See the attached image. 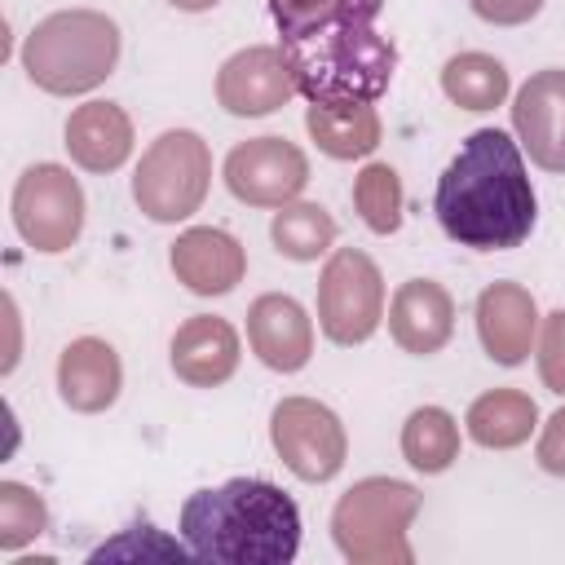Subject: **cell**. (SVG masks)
<instances>
[{"instance_id": "6da1fadb", "label": "cell", "mask_w": 565, "mask_h": 565, "mask_svg": "<svg viewBox=\"0 0 565 565\" xmlns=\"http://www.w3.org/2000/svg\"><path fill=\"white\" fill-rule=\"evenodd\" d=\"M433 212L450 243L472 252L521 247L539 221V199L521 146L503 128H477L446 163Z\"/></svg>"}, {"instance_id": "7a4b0ae2", "label": "cell", "mask_w": 565, "mask_h": 565, "mask_svg": "<svg viewBox=\"0 0 565 565\" xmlns=\"http://www.w3.org/2000/svg\"><path fill=\"white\" fill-rule=\"evenodd\" d=\"M181 539L212 565H287L300 552V508L260 477L194 490L181 503Z\"/></svg>"}, {"instance_id": "3957f363", "label": "cell", "mask_w": 565, "mask_h": 565, "mask_svg": "<svg viewBox=\"0 0 565 565\" xmlns=\"http://www.w3.org/2000/svg\"><path fill=\"white\" fill-rule=\"evenodd\" d=\"M296 93L309 106H375L397 71V49L375 22H349L309 40H282Z\"/></svg>"}, {"instance_id": "277c9868", "label": "cell", "mask_w": 565, "mask_h": 565, "mask_svg": "<svg viewBox=\"0 0 565 565\" xmlns=\"http://www.w3.org/2000/svg\"><path fill=\"white\" fill-rule=\"evenodd\" d=\"M119 62V26L97 9H62L35 22L22 44V66L44 93L71 97L97 88Z\"/></svg>"}, {"instance_id": "5b68a950", "label": "cell", "mask_w": 565, "mask_h": 565, "mask_svg": "<svg viewBox=\"0 0 565 565\" xmlns=\"http://www.w3.org/2000/svg\"><path fill=\"white\" fill-rule=\"evenodd\" d=\"M419 512V490L393 477H366L349 486L331 512V534L353 565H411V521Z\"/></svg>"}, {"instance_id": "8992f818", "label": "cell", "mask_w": 565, "mask_h": 565, "mask_svg": "<svg viewBox=\"0 0 565 565\" xmlns=\"http://www.w3.org/2000/svg\"><path fill=\"white\" fill-rule=\"evenodd\" d=\"M207 185H212V150L190 128H172L154 137L132 172V199L159 225H172L199 212V203L207 199Z\"/></svg>"}, {"instance_id": "52a82bcc", "label": "cell", "mask_w": 565, "mask_h": 565, "mask_svg": "<svg viewBox=\"0 0 565 565\" xmlns=\"http://www.w3.org/2000/svg\"><path fill=\"white\" fill-rule=\"evenodd\" d=\"M384 318L380 265L358 247H335L318 278V327L331 344H362Z\"/></svg>"}, {"instance_id": "ba28073f", "label": "cell", "mask_w": 565, "mask_h": 565, "mask_svg": "<svg viewBox=\"0 0 565 565\" xmlns=\"http://www.w3.org/2000/svg\"><path fill=\"white\" fill-rule=\"evenodd\" d=\"M13 225L35 252H66L84 230V190L62 163H35L13 185Z\"/></svg>"}, {"instance_id": "9c48e42d", "label": "cell", "mask_w": 565, "mask_h": 565, "mask_svg": "<svg viewBox=\"0 0 565 565\" xmlns=\"http://www.w3.org/2000/svg\"><path fill=\"white\" fill-rule=\"evenodd\" d=\"M269 437H274L278 459L300 481H331L349 455L340 415L313 397H282L269 415Z\"/></svg>"}, {"instance_id": "30bf717a", "label": "cell", "mask_w": 565, "mask_h": 565, "mask_svg": "<svg viewBox=\"0 0 565 565\" xmlns=\"http://www.w3.org/2000/svg\"><path fill=\"white\" fill-rule=\"evenodd\" d=\"M225 185L247 207H282L309 181V159L287 137H252L225 154Z\"/></svg>"}, {"instance_id": "8fae6325", "label": "cell", "mask_w": 565, "mask_h": 565, "mask_svg": "<svg viewBox=\"0 0 565 565\" xmlns=\"http://www.w3.org/2000/svg\"><path fill=\"white\" fill-rule=\"evenodd\" d=\"M296 97V79L287 66V53L274 44H252L238 49L234 57H225V66L216 71V102L238 115V119H256V115H274L278 106H287Z\"/></svg>"}, {"instance_id": "7c38bea8", "label": "cell", "mask_w": 565, "mask_h": 565, "mask_svg": "<svg viewBox=\"0 0 565 565\" xmlns=\"http://www.w3.org/2000/svg\"><path fill=\"white\" fill-rule=\"evenodd\" d=\"M512 128L521 137V150L547 168V172H565V71L547 66L534 71L516 102H512Z\"/></svg>"}, {"instance_id": "4fadbf2b", "label": "cell", "mask_w": 565, "mask_h": 565, "mask_svg": "<svg viewBox=\"0 0 565 565\" xmlns=\"http://www.w3.org/2000/svg\"><path fill=\"white\" fill-rule=\"evenodd\" d=\"M477 335L490 362L521 366L539 340V309L521 282H490L477 296Z\"/></svg>"}, {"instance_id": "5bb4252c", "label": "cell", "mask_w": 565, "mask_h": 565, "mask_svg": "<svg viewBox=\"0 0 565 565\" xmlns=\"http://www.w3.org/2000/svg\"><path fill=\"white\" fill-rule=\"evenodd\" d=\"M168 260H172L177 282H185L194 296H225L247 274L243 243L234 234L216 230V225H194V230L177 234Z\"/></svg>"}, {"instance_id": "9a60e30c", "label": "cell", "mask_w": 565, "mask_h": 565, "mask_svg": "<svg viewBox=\"0 0 565 565\" xmlns=\"http://www.w3.org/2000/svg\"><path fill=\"white\" fill-rule=\"evenodd\" d=\"M247 344L269 371L291 375L313 358V322L300 309V300L269 291L247 309Z\"/></svg>"}, {"instance_id": "2e32d148", "label": "cell", "mask_w": 565, "mask_h": 565, "mask_svg": "<svg viewBox=\"0 0 565 565\" xmlns=\"http://www.w3.org/2000/svg\"><path fill=\"white\" fill-rule=\"evenodd\" d=\"M388 331L415 358H428V353L446 349V340L455 335V300H450V291L441 282H433V278L402 282L393 291V300H388Z\"/></svg>"}, {"instance_id": "e0dca14e", "label": "cell", "mask_w": 565, "mask_h": 565, "mask_svg": "<svg viewBox=\"0 0 565 565\" xmlns=\"http://www.w3.org/2000/svg\"><path fill=\"white\" fill-rule=\"evenodd\" d=\"M124 388V366H119V353L97 340V335H79L62 349L57 358V393L71 411L79 415H97L106 406H115Z\"/></svg>"}, {"instance_id": "ac0fdd59", "label": "cell", "mask_w": 565, "mask_h": 565, "mask_svg": "<svg viewBox=\"0 0 565 565\" xmlns=\"http://www.w3.org/2000/svg\"><path fill=\"white\" fill-rule=\"evenodd\" d=\"M238 366V331L216 313H194L172 335V371L194 388H216Z\"/></svg>"}, {"instance_id": "d6986e66", "label": "cell", "mask_w": 565, "mask_h": 565, "mask_svg": "<svg viewBox=\"0 0 565 565\" xmlns=\"http://www.w3.org/2000/svg\"><path fill=\"white\" fill-rule=\"evenodd\" d=\"M66 150L84 172H115L132 154V119L115 102H84L66 119Z\"/></svg>"}, {"instance_id": "ffe728a7", "label": "cell", "mask_w": 565, "mask_h": 565, "mask_svg": "<svg viewBox=\"0 0 565 565\" xmlns=\"http://www.w3.org/2000/svg\"><path fill=\"white\" fill-rule=\"evenodd\" d=\"M463 424H468V437L477 446H486V450H512V446L530 441V433L539 424V406L521 388H490V393H481L468 406Z\"/></svg>"}, {"instance_id": "44dd1931", "label": "cell", "mask_w": 565, "mask_h": 565, "mask_svg": "<svg viewBox=\"0 0 565 565\" xmlns=\"http://www.w3.org/2000/svg\"><path fill=\"white\" fill-rule=\"evenodd\" d=\"M305 128L331 159H362L380 146V115L375 106H309Z\"/></svg>"}, {"instance_id": "7402d4cb", "label": "cell", "mask_w": 565, "mask_h": 565, "mask_svg": "<svg viewBox=\"0 0 565 565\" xmlns=\"http://www.w3.org/2000/svg\"><path fill=\"white\" fill-rule=\"evenodd\" d=\"M384 0H269V18L282 40H309L331 26L375 22Z\"/></svg>"}, {"instance_id": "603a6c76", "label": "cell", "mask_w": 565, "mask_h": 565, "mask_svg": "<svg viewBox=\"0 0 565 565\" xmlns=\"http://www.w3.org/2000/svg\"><path fill=\"white\" fill-rule=\"evenodd\" d=\"M441 93L459 110H494L508 97V66L490 53H455L441 66Z\"/></svg>"}, {"instance_id": "cb8c5ba5", "label": "cell", "mask_w": 565, "mask_h": 565, "mask_svg": "<svg viewBox=\"0 0 565 565\" xmlns=\"http://www.w3.org/2000/svg\"><path fill=\"white\" fill-rule=\"evenodd\" d=\"M402 455L419 472H446L459 459V424L441 406H419L402 424Z\"/></svg>"}, {"instance_id": "d4e9b609", "label": "cell", "mask_w": 565, "mask_h": 565, "mask_svg": "<svg viewBox=\"0 0 565 565\" xmlns=\"http://www.w3.org/2000/svg\"><path fill=\"white\" fill-rule=\"evenodd\" d=\"M269 238L287 260H318L335 243V221L322 203H282L274 212Z\"/></svg>"}, {"instance_id": "484cf974", "label": "cell", "mask_w": 565, "mask_h": 565, "mask_svg": "<svg viewBox=\"0 0 565 565\" xmlns=\"http://www.w3.org/2000/svg\"><path fill=\"white\" fill-rule=\"evenodd\" d=\"M353 207L371 234H393L402 225V177L388 163H366L353 177Z\"/></svg>"}, {"instance_id": "4316f807", "label": "cell", "mask_w": 565, "mask_h": 565, "mask_svg": "<svg viewBox=\"0 0 565 565\" xmlns=\"http://www.w3.org/2000/svg\"><path fill=\"white\" fill-rule=\"evenodd\" d=\"M49 530V508L35 490L18 481H0V547L13 552Z\"/></svg>"}, {"instance_id": "83f0119b", "label": "cell", "mask_w": 565, "mask_h": 565, "mask_svg": "<svg viewBox=\"0 0 565 565\" xmlns=\"http://www.w3.org/2000/svg\"><path fill=\"white\" fill-rule=\"evenodd\" d=\"M190 556V543H177V539H163L154 525H132V530H124L119 539H110V543H102V547H93V565H102V561H185Z\"/></svg>"}, {"instance_id": "f1b7e54d", "label": "cell", "mask_w": 565, "mask_h": 565, "mask_svg": "<svg viewBox=\"0 0 565 565\" xmlns=\"http://www.w3.org/2000/svg\"><path fill=\"white\" fill-rule=\"evenodd\" d=\"M534 353H539V375L543 384L565 397V309L547 313L543 327H539V340H534Z\"/></svg>"}, {"instance_id": "f546056e", "label": "cell", "mask_w": 565, "mask_h": 565, "mask_svg": "<svg viewBox=\"0 0 565 565\" xmlns=\"http://www.w3.org/2000/svg\"><path fill=\"white\" fill-rule=\"evenodd\" d=\"M468 4L481 22H494V26H521L543 9V0H468Z\"/></svg>"}, {"instance_id": "4dcf8cb0", "label": "cell", "mask_w": 565, "mask_h": 565, "mask_svg": "<svg viewBox=\"0 0 565 565\" xmlns=\"http://www.w3.org/2000/svg\"><path fill=\"white\" fill-rule=\"evenodd\" d=\"M539 468L543 472H552V477H565V406L543 424V433H539Z\"/></svg>"}, {"instance_id": "1f68e13d", "label": "cell", "mask_w": 565, "mask_h": 565, "mask_svg": "<svg viewBox=\"0 0 565 565\" xmlns=\"http://www.w3.org/2000/svg\"><path fill=\"white\" fill-rule=\"evenodd\" d=\"M177 9H185V13H203V9H212V4H221V0H172Z\"/></svg>"}]
</instances>
